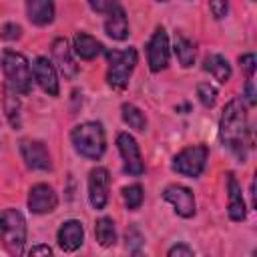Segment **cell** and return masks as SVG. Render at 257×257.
Segmentation results:
<instances>
[{"mask_svg":"<svg viewBox=\"0 0 257 257\" xmlns=\"http://www.w3.org/2000/svg\"><path fill=\"white\" fill-rule=\"evenodd\" d=\"M108 187H110V175L104 167H94L88 173V201L92 209L100 211L106 207L108 201Z\"/></svg>","mask_w":257,"mask_h":257,"instance_id":"cell-10","label":"cell"},{"mask_svg":"<svg viewBox=\"0 0 257 257\" xmlns=\"http://www.w3.org/2000/svg\"><path fill=\"white\" fill-rule=\"evenodd\" d=\"M203 70L209 72V74H213L215 80H219L223 84L231 78V64L221 54H207L205 60H203Z\"/></svg>","mask_w":257,"mask_h":257,"instance_id":"cell-21","label":"cell"},{"mask_svg":"<svg viewBox=\"0 0 257 257\" xmlns=\"http://www.w3.org/2000/svg\"><path fill=\"white\" fill-rule=\"evenodd\" d=\"M0 64H2V72L6 78L8 90H12L16 94H28L30 86H32V68H30V62L26 60V56L16 50L6 48L2 52Z\"/></svg>","mask_w":257,"mask_h":257,"instance_id":"cell-3","label":"cell"},{"mask_svg":"<svg viewBox=\"0 0 257 257\" xmlns=\"http://www.w3.org/2000/svg\"><path fill=\"white\" fill-rule=\"evenodd\" d=\"M20 155H22L26 167L32 171H50L52 169L50 153L42 141H32V139L20 141Z\"/></svg>","mask_w":257,"mask_h":257,"instance_id":"cell-9","label":"cell"},{"mask_svg":"<svg viewBox=\"0 0 257 257\" xmlns=\"http://www.w3.org/2000/svg\"><path fill=\"white\" fill-rule=\"evenodd\" d=\"M32 76L36 80V84L48 94V96H58V76H56V68L54 64L46 58V56H38L32 64Z\"/></svg>","mask_w":257,"mask_h":257,"instance_id":"cell-13","label":"cell"},{"mask_svg":"<svg viewBox=\"0 0 257 257\" xmlns=\"http://www.w3.org/2000/svg\"><path fill=\"white\" fill-rule=\"evenodd\" d=\"M227 213L231 217V221H243L247 215V207H245V199L241 193V185L237 183L233 173H227Z\"/></svg>","mask_w":257,"mask_h":257,"instance_id":"cell-16","label":"cell"},{"mask_svg":"<svg viewBox=\"0 0 257 257\" xmlns=\"http://www.w3.org/2000/svg\"><path fill=\"white\" fill-rule=\"evenodd\" d=\"M209 10H211L213 18L221 20L229 12V0H209Z\"/></svg>","mask_w":257,"mask_h":257,"instance_id":"cell-28","label":"cell"},{"mask_svg":"<svg viewBox=\"0 0 257 257\" xmlns=\"http://www.w3.org/2000/svg\"><path fill=\"white\" fill-rule=\"evenodd\" d=\"M116 147H118V153L122 157L124 173L133 175V177H141L145 173V163H143L141 149H139L135 137L128 133H118L116 135Z\"/></svg>","mask_w":257,"mask_h":257,"instance_id":"cell-8","label":"cell"},{"mask_svg":"<svg viewBox=\"0 0 257 257\" xmlns=\"http://www.w3.org/2000/svg\"><path fill=\"white\" fill-rule=\"evenodd\" d=\"M58 205V197L54 193V189L46 183H38L30 189L28 193V209L34 215H46L52 213Z\"/></svg>","mask_w":257,"mask_h":257,"instance_id":"cell-12","label":"cell"},{"mask_svg":"<svg viewBox=\"0 0 257 257\" xmlns=\"http://www.w3.org/2000/svg\"><path fill=\"white\" fill-rule=\"evenodd\" d=\"M245 96H247V102L253 106V104H255V88H253V78H247V84H245Z\"/></svg>","mask_w":257,"mask_h":257,"instance_id":"cell-33","label":"cell"},{"mask_svg":"<svg viewBox=\"0 0 257 257\" xmlns=\"http://www.w3.org/2000/svg\"><path fill=\"white\" fill-rule=\"evenodd\" d=\"M106 60H108V72H106V82L114 90H122L128 84V78L137 66V48L128 46L124 50H106Z\"/></svg>","mask_w":257,"mask_h":257,"instance_id":"cell-5","label":"cell"},{"mask_svg":"<svg viewBox=\"0 0 257 257\" xmlns=\"http://www.w3.org/2000/svg\"><path fill=\"white\" fill-rule=\"evenodd\" d=\"M141 245H143V235L139 233V229L131 227V229L126 231V247H128V251H133V253H139Z\"/></svg>","mask_w":257,"mask_h":257,"instance_id":"cell-29","label":"cell"},{"mask_svg":"<svg viewBox=\"0 0 257 257\" xmlns=\"http://www.w3.org/2000/svg\"><path fill=\"white\" fill-rule=\"evenodd\" d=\"M239 64H241V68L245 70L247 78H253V74H255V54H253V52L241 54V56H239Z\"/></svg>","mask_w":257,"mask_h":257,"instance_id":"cell-30","label":"cell"},{"mask_svg":"<svg viewBox=\"0 0 257 257\" xmlns=\"http://www.w3.org/2000/svg\"><path fill=\"white\" fill-rule=\"evenodd\" d=\"M163 199L175 207V213L183 219H191L195 215V197L191 189L183 185H169L163 191Z\"/></svg>","mask_w":257,"mask_h":257,"instance_id":"cell-11","label":"cell"},{"mask_svg":"<svg viewBox=\"0 0 257 257\" xmlns=\"http://www.w3.org/2000/svg\"><path fill=\"white\" fill-rule=\"evenodd\" d=\"M52 58H54V62H56V66H58V70H60V74L64 78L76 76L78 66H76L74 58H72V50H70L66 38H56L52 42Z\"/></svg>","mask_w":257,"mask_h":257,"instance_id":"cell-15","label":"cell"},{"mask_svg":"<svg viewBox=\"0 0 257 257\" xmlns=\"http://www.w3.org/2000/svg\"><path fill=\"white\" fill-rule=\"evenodd\" d=\"M94 237L100 247H112L116 243V227L110 217H100L94 223Z\"/></svg>","mask_w":257,"mask_h":257,"instance_id":"cell-22","label":"cell"},{"mask_svg":"<svg viewBox=\"0 0 257 257\" xmlns=\"http://www.w3.org/2000/svg\"><path fill=\"white\" fill-rule=\"evenodd\" d=\"M173 50H175L177 60L181 62L183 68L193 66L195 56H197V46H195V42H193L189 36H185L183 32H175V38H173Z\"/></svg>","mask_w":257,"mask_h":257,"instance_id":"cell-19","label":"cell"},{"mask_svg":"<svg viewBox=\"0 0 257 257\" xmlns=\"http://www.w3.org/2000/svg\"><path fill=\"white\" fill-rule=\"evenodd\" d=\"M0 241L10 255H22L26 243V221L18 209L0 211Z\"/></svg>","mask_w":257,"mask_h":257,"instance_id":"cell-4","label":"cell"},{"mask_svg":"<svg viewBox=\"0 0 257 257\" xmlns=\"http://www.w3.org/2000/svg\"><path fill=\"white\" fill-rule=\"evenodd\" d=\"M159 2H167V0H159Z\"/></svg>","mask_w":257,"mask_h":257,"instance_id":"cell-35","label":"cell"},{"mask_svg":"<svg viewBox=\"0 0 257 257\" xmlns=\"http://www.w3.org/2000/svg\"><path fill=\"white\" fill-rule=\"evenodd\" d=\"M169 58H171V46H169V36L167 30L163 26H157L153 36L147 42V60H149V68L153 72H161L169 66Z\"/></svg>","mask_w":257,"mask_h":257,"instance_id":"cell-7","label":"cell"},{"mask_svg":"<svg viewBox=\"0 0 257 257\" xmlns=\"http://www.w3.org/2000/svg\"><path fill=\"white\" fill-rule=\"evenodd\" d=\"M219 137L223 147H227L241 163L251 147V128L247 120V108L241 98H233L225 104L219 120Z\"/></svg>","mask_w":257,"mask_h":257,"instance_id":"cell-1","label":"cell"},{"mask_svg":"<svg viewBox=\"0 0 257 257\" xmlns=\"http://www.w3.org/2000/svg\"><path fill=\"white\" fill-rule=\"evenodd\" d=\"M4 110H6V116H8L10 124H12V128H18L20 126V100H18L16 92H12V90L6 92Z\"/></svg>","mask_w":257,"mask_h":257,"instance_id":"cell-24","label":"cell"},{"mask_svg":"<svg viewBox=\"0 0 257 257\" xmlns=\"http://www.w3.org/2000/svg\"><path fill=\"white\" fill-rule=\"evenodd\" d=\"M122 199H124V205H126V209H131V211H137V209L143 205V199H145V191H143V187H141L139 183H135V185H128V187H124V189H122Z\"/></svg>","mask_w":257,"mask_h":257,"instance_id":"cell-25","label":"cell"},{"mask_svg":"<svg viewBox=\"0 0 257 257\" xmlns=\"http://www.w3.org/2000/svg\"><path fill=\"white\" fill-rule=\"evenodd\" d=\"M167 255H169V257H193L195 251H193L189 245L179 243V245H173V247L167 251Z\"/></svg>","mask_w":257,"mask_h":257,"instance_id":"cell-32","label":"cell"},{"mask_svg":"<svg viewBox=\"0 0 257 257\" xmlns=\"http://www.w3.org/2000/svg\"><path fill=\"white\" fill-rule=\"evenodd\" d=\"M197 98L205 108H211L217 102V88L211 82H199L197 84Z\"/></svg>","mask_w":257,"mask_h":257,"instance_id":"cell-26","label":"cell"},{"mask_svg":"<svg viewBox=\"0 0 257 257\" xmlns=\"http://www.w3.org/2000/svg\"><path fill=\"white\" fill-rule=\"evenodd\" d=\"M120 116H122L124 124L131 126L133 131H145L147 128V116H145V112L139 106H135L133 102H124L120 106Z\"/></svg>","mask_w":257,"mask_h":257,"instance_id":"cell-23","label":"cell"},{"mask_svg":"<svg viewBox=\"0 0 257 257\" xmlns=\"http://www.w3.org/2000/svg\"><path fill=\"white\" fill-rule=\"evenodd\" d=\"M28 255L32 257V255H52V249L48 247V245H34L30 251H28Z\"/></svg>","mask_w":257,"mask_h":257,"instance_id":"cell-34","label":"cell"},{"mask_svg":"<svg viewBox=\"0 0 257 257\" xmlns=\"http://www.w3.org/2000/svg\"><path fill=\"white\" fill-rule=\"evenodd\" d=\"M90 8L98 14H108L114 6H116V0H88Z\"/></svg>","mask_w":257,"mask_h":257,"instance_id":"cell-31","label":"cell"},{"mask_svg":"<svg viewBox=\"0 0 257 257\" xmlns=\"http://www.w3.org/2000/svg\"><path fill=\"white\" fill-rule=\"evenodd\" d=\"M56 239H58V247L62 251H66V253L76 251L82 245V241H84V227H82V223L76 221V219L64 221L60 225V229H58Z\"/></svg>","mask_w":257,"mask_h":257,"instance_id":"cell-14","label":"cell"},{"mask_svg":"<svg viewBox=\"0 0 257 257\" xmlns=\"http://www.w3.org/2000/svg\"><path fill=\"white\" fill-rule=\"evenodd\" d=\"M207 157H209V149L205 145H191V147H185L181 153L175 155L171 169L183 177L195 179L203 173Z\"/></svg>","mask_w":257,"mask_h":257,"instance_id":"cell-6","label":"cell"},{"mask_svg":"<svg viewBox=\"0 0 257 257\" xmlns=\"http://www.w3.org/2000/svg\"><path fill=\"white\" fill-rule=\"evenodd\" d=\"M70 141H72L74 151L80 157L92 159V161L100 159L104 155V149H106L104 128L96 120H86V122L76 124L70 131Z\"/></svg>","mask_w":257,"mask_h":257,"instance_id":"cell-2","label":"cell"},{"mask_svg":"<svg viewBox=\"0 0 257 257\" xmlns=\"http://www.w3.org/2000/svg\"><path fill=\"white\" fill-rule=\"evenodd\" d=\"M26 16L36 26H46L54 20V0H24Z\"/></svg>","mask_w":257,"mask_h":257,"instance_id":"cell-17","label":"cell"},{"mask_svg":"<svg viewBox=\"0 0 257 257\" xmlns=\"http://www.w3.org/2000/svg\"><path fill=\"white\" fill-rule=\"evenodd\" d=\"M104 32L112 38V40H126L128 38V20H126V14L124 10L116 4L110 12H108V18L104 22Z\"/></svg>","mask_w":257,"mask_h":257,"instance_id":"cell-18","label":"cell"},{"mask_svg":"<svg viewBox=\"0 0 257 257\" xmlns=\"http://www.w3.org/2000/svg\"><path fill=\"white\" fill-rule=\"evenodd\" d=\"M72 44H74V52L82 60H92V58H96L102 52V44L94 36H90L86 32H76Z\"/></svg>","mask_w":257,"mask_h":257,"instance_id":"cell-20","label":"cell"},{"mask_svg":"<svg viewBox=\"0 0 257 257\" xmlns=\"http://www.w3.org/2000/svg\"><path fill=\"white\" fill-rule=\"evenodd\" d=\"M22 36V26L16 22H6L0 26V38L4 40H18Z\"/></svg>","mask_w":257,"mask_h":257,"instance_id":"cell-27","label":"cell"}]
</instances>
